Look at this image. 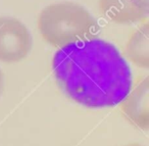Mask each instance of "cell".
Wrapping results in <instances>:
<instances>
[{"instance_id": "cell-2", "label": "cell", "mask_w": 149, "mask_h": 146, "mask_svg": "<svg viewBox=\"0 0 149 146\" xmlns=\"http://www.w3.org/2000/svg\"><path fill=\"white\" fill-rule=\"evenodd\" d=\"M37 26L41 37L58 48L91 39L98 30L95 17L74 2H58L44 7L38 15Z\"/></svg>"}, {"instance_id": "cell-8", "label": "cell", "mask_w": 149, "mask_h": 146, "mask_svg": "<svg viewBox=\"0 0 149 146\" xmlns=\"http://www.w3.org/2000/svg\"><path fill=\"white\" fill-rule=\"evenodd\" d=\"M127 146H141L139 144H130V145H127Z\"/></svg>"}, {"instance_id": "cell-7", "label": "cell", "mask_w": 149, "mask_h": 146, "mask_svg": "<svg viewBox=\"0 0 149 146\" xmlns=\"http://www.w3.org/2000/svg\"><path fill=\"white\" fill-rule=\"evenodd\" d=\"M3 90H4V75L2 71L0 70V96L2 95Z\"/></svg>"}, {"instance_id": "cell-3", "label": "cell", "mask_w": 149, "mask_h": 146, "mask_svg": "<svg viewBox=\"0 0 149 146\" xmlns=\"http://www.w3.org/2000/svg\"><path fill=\"white\" fill-rule=\"evenodd\" d=\"M32 47V35L23 22L13 17H0V61H21L29 55Z\"/></svg>"}, {"instance_id": "cell-1", "label": "cell", "mask_w": 149, "mask_h": 146, "mask_svg": "<svg viewBox=\"0 0 149 146\" xmlns=\"http://www.w3.org/2000/svg\"><path fill=\"white\" fill-rule=\"evenodd\" d=\"M52 68L61 89L89 108L120 104L132 89V72L118 48L91 38L59 48Z\"/></svg>"}, {"instance_id": "cell-6", "label": "cell", "mask_w": 149, "mask_h": 146, "mask_svg": "<svg viewBox=\"0 0 149 146\" xmlns=\"http://www.w3.org/2000/svg\"><path fill=\"white\" fill-rule=\"evenodd\" d=\"M126 56L138 68H149V25L144 24L133 32L125 48Z\"/></svg>"}, {"instance_id": "cell-5", "label": "cell", "mask_w": 149, "mask_h": 146, "mask_svg": "<svg viewBox=\"0 0 149 146\" xmlns=\"http://www.w3.org/2000/svg\"><path fill=\"white\" fill-rule=\"evenodd\" d=\"M122 110L134 125L143 130L149 126V82L148 78L142 80L134 89H131L120 103Z\"/></svg>"}, {"instance_id": "cell-4", "label": "cell", "mask_w": 149, "mask_h": 146, "mask_svg": "<svg viewBox=\"0 0 149 146\" xmlns=\"http://www.w3.org/2000/svg\"><path fill=\"white\" fill-rule=\"evenodd\" d=\"M99 9L113 23H137L148 15L149 0H99Z\"/></svg>"}]
</instances>
